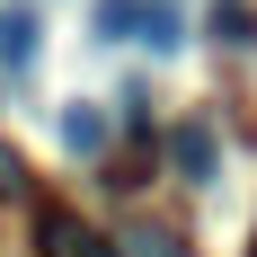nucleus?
<instances>
[{
	"label": "nucleus",
	"mask_w": 257,
	"mask_h": 257,
	"mask_svg": "<svg viewBox=\"0 0 257 257\" xmlns=\"http://www.w3.org/2000/svg\"><path fill=\"white\" fill-rule=\"evenodd\" d=\"M89 27H98V45H142V53H178L186 45L178 0H98Z\"/></svg>",
	"instance_id": "obj_1"
},
{
	"label": "nucleus",
	"mask_w": 257,
	"mask_h": 257,
	"mask_svg": "<svg viewBox=\"0 0 257 257\" xmlns=\"http://www.w3.org/2000/svg\"><path fill=\"white\" fill-rule=\"evenodd\" d=\"M36 62H45V9L36 0H0V80L27 89Z\"/></svg>",
	"instance_id": "obj_2"
},
{
	"label": "nucleus",
	"mask_w": 257,
	"mask_h": 257,
	"mask_svg": "<svg viewBox=\"0 0 257 257\" xmlns=\"http://www.w3.org/2000/svg\"><path fill=\"white\" fill-rule=\"evenodd\" d=\"M36 257H124V248H106V231H89L71 204H45L36 213Z\"/></svg>",
	"instance_id": "obj_3"
},
{
	"label": "nucleus",
	"mask_w": 257,
	"mask_h": 257,
	"mask_svg": "<svg viewBox=\"0 0 257 257\" xmlns=\"http://www.w3.org/2000/svg\"><path fill=\"white\" fill-rule=\"evenodd\" d=\"M106 133H115V115H106V98H62V115H53V142L71 160H98Z\"/></svg>",
	"instance_id": "obj_4"
},
{
	"label": "nucleus",
	"mask_w": 257,
	"mask_h": 257,
	"mask_svg": "<svg viewBox=\"0 0 257 257\" xmlns=\"http://www.w3.org/2000/svg\"><path fill=\"white\" fill-rule=\"evenodd\" d=\"M178 178L186 186H213V124H186L178 133Z\"/></svg>",
	"instance_id": "obj_5"
},
{
	"label": "nucleus",
	"mask_w": 257,
	"mask_h": 257,
	"mask_svg": "<svg viewBox=\"0 0 257 257\" xmlns=\"http://www.w3.org/2000/svg\"><path fill=\"white\" fill-rule=\"evenodd\" d=\"M115 248H124V257H186V248H178V231H151V222H142V231H124Z\"/></svg>",
	"instance_id": "obj_6"
}]
</instances>
